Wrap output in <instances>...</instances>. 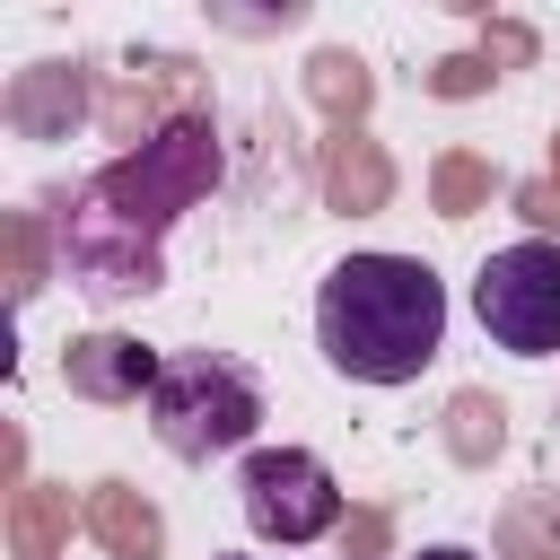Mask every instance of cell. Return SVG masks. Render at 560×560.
I'll return each mask as SVG.
<instances>
[{
  "instance_id": "obj_1",
  "label": "cell",
  "mask_w": 560,
  "mask_h": 560,
  "mask_svg": "<svg viewBox=\"0 0 560 560\" xmlns=\"http://www.w3.org/2000/svg\"><path fill=\"white\" fill-rule=\"evenodd\" d=\"M219 184V131L210 114H175L158 140L114 158L70 210H61V262L96 306L149 298L166 280V228Z\"/></svg>"
},
{
  "instance_id": "obj_2",
  "label": "cell",
  "mask_w": 560,
  "mask_h": 560,
  "mask_svg": "<svg viewBox=\"0 0 560 560\" xmlns=\"http://www.w3.org/2000/svg\"><path fill=\"white\" fill-rule=\"evenodd\" d=\"M315 350L350 385H411L446 350V280L420 254H341L315 289Z\"/></svg>"
},
{
  "instance_id": "obj_3",
  "label": "cell",
  "mask_w": 560,
  "mask_h": 560,
  "mask_svg": "<svg viewBox=\"0 0 560 560\" xmlns=\"http://www.w3.org/2000/svg\"><path fill=\"white\" fill-rule=\"evenodd\" d=\"M149 429L175 464H210V455H236L254 446L262 429V376L228 350H175L158 394H149Z\"/></svg>"
},
{
  "instance_id": "obj_4",
  "label": "cell",
  "mask_w": 560,
  "mask_h": 560,
  "mask_svg": "<svg viewBox=\"0 0 560 560\" xmlns=\"http://www.w3.org/2000/svg\"><path fill=\"white\" fill-rule=\"evenodd\" d=\"M472 315L499 350L516 359H560V245L525 236V245H499L481 254L472 271Z\"/></svg>"
},
{
  "instance_id": "obj_5",
  "label": "cell",
  "mask_w": 560,
  "mask_h": 560,
  "mask_svg": "<svg viewBox=\"0 0 560 560\" xmlns=\"http://www.w3.org/2000/svg\"><path fill=\"white\" fill-rule=\"evenodd\" d=\"M236 499H245V525H254L262 542H280V551L324 542V534L341 525V481H332V464L306 455V446H254V455L236 464Z\"/></svg>"
},
{
  "instance_id": "obj_6",
  "label": "cell",
  "mask_w": 560,
  "mask_h": 560,
  "mask_svg": "<svg viewBox=\"0 0 560 560\" xmlns=\"http://www.w3.org/2000/svg\"><path fill=\"white\" fill-rule=\"evenodd\" d=\"M158 376H166V359L140 350V341H122V332L70 341V359H61V385H70L79 402H149Z\"/></svg>"
},
{
  "instance_id": "obj_7",
  "label": "cell",
  "mask_w": 560,
  "mask_h": 560,
  "mask_svg": "<svg viewBox=\"0 0 560 560\" xmlns=\"http://www.w3.org/2000/svg\"><path fill=\"white\" fill-rule=\"evenodd\" d=\"M420 560H472V551H464V542H429Z\"/></svg>"
}]
</instances>
